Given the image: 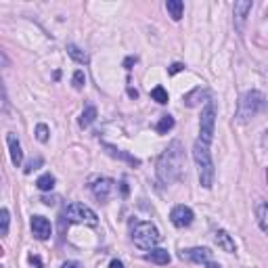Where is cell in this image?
I'll return each mask as SVG.
<instances>
[{
  "label": "cell",
  "instance_id": "cell-1",
  "mask_svg": "<svg viewBox=\"0 0 268 268\" xmlns=\"http://www.w3.org/2000/svg\"><path fill=\"white\" fill-rule=\"evenodd\" d=\"M182 174H185V149L180 140H172L157 159V180L161 185H174Z\"/></svg>",
  "mask_w": 268,
  "mask_h": 268
},
{
  "label": "cell",
  "instance_id": "cell-2",
  "mask_svg": "<svg viewBox=\"0 0 268 268\" xmlns=\"http://www.w3.org/2000/svg\"><path fill=\"white\" fill-rule=\"evenodd\" d=\"M193 159L197 164V174H199V185L203 189H211L214 187V161H211V153H210V145L197 140L193 145Z\"/></svg>",
  "mask_w": 268,
  "mask_h": 268
},
{
  "label": "cell",
  "instance_id": "cell-3",
  "mask_svg": "<svg viewBox=\"0 0 268 268\" xmlns=\"http://www.w3.org/2000/svg\"><path fill=\"white\" fill-rule=\"evenodd\" d=\"M266 107V96L260 93V90H249L241 96L239 101V107H237V122L239 124H245L249 122L251 117H256L260 111H264Z\"/></svg>",
  "mask_w": 268,
  "mask_h": 268
},
{
  "label": "cell",
  "instance_id": "cell-4",
  "mask_svg": "<svg viewBox=\"0 0 268 268\" xmlns=\"http://www.w3.org/2000/svg\"><path fill=\"white\" fill-rule=\"evenodd\" d=\"M132 241L138 249L151 251L159 241V230L151 222H136L132 224Z\"/></svg>",
  "mask_w": 268,
  "mask_h": 268
},
{
  "label": "cell",
  "instance_id": "cell-5",
  "mask_svg": "<svg viewBox=\"0 0 268 268\" xmlns=\"http://www.w3.org/2000/svg\"><path fill=\"white\" fill-rule=\"evenodd\" d=\"M63 216H65L67 222L74 224H88V227H96L98 224V216L84 203H69L65 211H63Z\"/></svg>",
  "mask_w": 268,
  "mask_h": 268
},
{
  "label": "cell",
  "instance_id": "cell-6",
  "mask_svg": "<svg viewBox=\"0 0 268 268\" xmlns=\"http://www.w3.org/2000/svg\"><path fill=\"white\" fill-rule=\"evenodd\" d=\"M214 128H216V107L214 103L208 101L206 107L201 109V119H199V140L210 145L214 140Z\"/></svg>",
  "mask_w": 268,
  "mask_h": 268
},
{
  "label": "cell",
  "instance_id": "cell-7",
  "mask_svg": "<svg viewBox=\"0 0 268 268\" xmlns=\"http://www.w3.org/2000/svg\"><path fill=\"white\" fill-rule=\"evenodd\" d=\"M180 258L182 260H189V262H195V264H203L208 268H222L220 264L211 262V251L208 248H193V249H182L180 251Z\"/></svg>",
  "mask_w": 268,
  "mask_h": 268
},
{
  "label": "cell",
  "instance_id": "cell-8",
  "mask_svg": "<svg viewBox=\"0 0 268 268\" xmlns=\"http://www.w3.org/2000/svg\"><path fill=\"white\" fill-rule=\"evenodd\" d=\"M114 189H115V182L111 178H105V176L95 178L93 182H90V191H93V195L96 197L98 201H107L109 195L114 193Z\"/></svg>",
  "mask_w": 268,
  "mask_h": 268
},
{
  "label": "cell",
  "instance_id": "cell-9",
  "mask_svg": "<svg viewBox=\"0 0 268 268\" xmlns=\"http://www.w3.org/2000/svg\"><path fill=\"white\" fill-rule=\"evenodd\" d=\"M193 210L189 206H176L172 211H170V220L176 229H185V227H191L193 224Z\"/></svg>",
  "mask_w": 268,
  "mask_h": 268
},
{
  "label": "cell",
  "instance_id": "cell-10",
  "mask_svg": "<svg viewBox=\"0 0 268 268\" xmlns=\"http://www.w3.org/2000/svg\"><path fill=\"white\" fill-rule=\"evenodd\" d=\"M32 232L36 239H40V241H46L53 232V227L44 216H32Z\"/></svg>",
  "mask_w": 268,
  "mask_h": 268
},
{
  "label": "cell",
  "instance_id": "cell-11",
  "mask_svg": "<svg viewBox=\"0 0 268 268\" xmlns=\"http://www.w3.org/2000/svg\"><path fill=\"white\" fill-rule=\"evenodd\" d=\"M6 143H9V151H11V161H13V166L19 168L21 164H23V151H21L19 138H17L13 132H9V136H6Z\"/></svg>",
  "mask_w": 268,
  "mask_h": 268
},
{
  "label": "cell",
  "instance_id": "cell-12",
  "mask_svg": "<svg viewBox=\"0 0 268 268\" xmlns=\"http://www.w3.org/2000/svg\"><path fill=\"white\" fill-rule=\"evenodd\" d=\"M251 0H241V2H235V25L239 32H243V23L248 19V13L251 11Z\"/></svg>",
  "mask_w": 268,
  "mask_h": 268
},
{
  "label": "cell",
  "instance_id": "cell-13",
  "mask_svg": "<svg viewBox=\"0 0 268 268\" xmlns=\"http://www.w3.org/2000/svg\"><path fill=\"white\" fill-rule=\"evenodd\" d=\"M103 147H105V151H107V153L111 155V157H115V159H124V161H128L130 166H140V159H138V157H134V155L126 153V151H122V149H117V147L109 145V143H103Z\"/></svg>",
  "mask_w": 268,
  "mask_h": 268
},
{
  "label": "cell",
  "instance_id": "cell-14",
  "mask_svg": "<svg viewBox=\"0 0 268 268\" xmlns=\"http://www.w3.org/2000/svg\"><path fill=\"white\" fill-rule=\"evenodd\" d=\"M203 98H206V101H210V90L197 86V88L191 90L189 95H185V105H187V107H197V105H199Z\"/></svg>",
  "mask_w": 268,
  "mask_h": 268
},
{
  "label": "cell",
  "instance_id": "cell-15",
  "mask_svg": "<svg viewBox=\"0 0 268 268\" xmlns=\"http://www.w3.org/2000/svg\"><path fill=\"white\" fill-rule=\"evenodd\" d=\"M216 243H218V248H220L222 251H227V253H232V251H237V245H235V239H232L227 230H216Z\"/></svg>",
  "mask_w": 268,
  "mask_h": 268
},
{
  "label": "cell",
  "instance_id": "cell-16",
  "mask_svg": "<svg viewBox=\"0 0 268 268\" xmlns=\"http://www.w3.org/2000/svg\"><path fill=\"white\" fill-rule=\"evenodd\" d=\"M145 260H149V262H153V264L164 266V264L170 262V253H168V249H151L149 253H145Z\"/></svg>",
  "mask_w": 268,
  "mask_h": 268
},
{
  "label": "cell",
  "instance_id": "cell-17",
  "mask_svg": "<svg viewBox=\"0 0 268 268\" xmlns=\"http://www.w3.org/2000/svg\"><path fill=\"white\" fill-rule=\"evenodd\" d=\"M166 9H168V13H170V17L174 21H180L182 13H185V2H182V0H168Z\"/></svg>",
  "mask_w": 268,
  "mask_h": 268
},
{
  "label": "cell",
  "instance_id": "cell-18",
  "mask_svg": "<svg viewBox=\"0 0 268 268\" xmlns=\"http://www.w3.org/2000/svg\"><path fill=\"white\" fill-rule=\"evenodd\" d=\"M67 55L72 57L76 63H82V65H86L88 63V53H84L80 46H76V44H67Z\"/></svg>",
  "mask_w": 268,
  "mask_h": 268
},
{
  "label": "cell",
  "instance_id": "cell-19",
  "mask_svg": "<svg viewBox=\"0 0 268 268\" xmlns=\"http://www.w3.org/2000/svg\"><path fill=\"white\" fill-rule=\"evenodd\" d=\"M95 119H96V107H95V105H88V107L84 109V114L80 115V126H82V128H88Z\"/></svg>",
  "mask_w": 268,
  "mask_h": 268
},
{
  "label": "cell",
  "instance_id": "cell-20",
  "mask_svg": "<svg viewBox=\"0 0 268 268\" xmlns=\"http://www.w3.org/2000/svg\"><path fill=\"white\" fill-rule=\"evenodd\" d=\"M36 187L40 189V191H53L55 189V176L53 174H42L36 180Z\"/></svg>",
  "mask_w": 268,
  "mask_h": 268
},
{
  "label": "cell",
  "instance_id": "cell-21",
  "mask_svg": "<svg viewBox=\"0 0 268 268\" xmlns=\"http://www.w3.org/2000/svg\"><path fill=\"white\" fill-rule=\"evenodd\" d=\"M172 128H174V117L172 115H164L157 122V126H155V130H157L159 134H168Z\"/></svg>",
  "mask_w": 268,
  "mask_h": 268
},
{
  "label": "cell",
  "instance_id": "cell-22",
  "mask_svg": "<svg viewBox=\"0 0 268 268\" xmlns=\"http://www.w3.org/2000/svg\"><path fill=\"white\" fill-rule=\"evenodd\" d=\"M9 224H11L9 210H0V237H6V235H9Z\"/></svg>",
  "mask_w": 268,
  "mask_h": 268
},
{
  "label": "cell",
  "instance_id": "cell-23",
  "mask_svg": "<svg viewBox=\"0 0 268 268\" xmlns=\"http://www.w3.org/2000/svg\"><path fill=\"white\" fill-rule=\"evenodd\" d=\"M266 216H268V206H266L264 201L258 203V224H260V230H262V232H266V229H268Z\"/></svg>",
  "mask_w": 268,
  "mask_h": 268
},
{
  "label": "cell",
  "instance_id": "cell-24",
  "mask_svg": "<svg viewBox=\"0 0 268 268\" xmlns=\"http://www.w3.org/2000/svg\"><path fill=\"white\" fill-rule=\"evenodd\" d=\"M151 98H153V101H157L159 105H166V103H168L166 88H164V86H155V88L151 90Z\"/></svg>",
  "mask_w": 268,
  "mask_h": 268
},
{
  "label": "cell",
  "instance_id": "cell-25",
  "mask_svg": "<svg viewBox=\"0 0 268 268\" xmlns=\"http://www.w3.org/2000/svg\"><path fill=\"white\" fill-rule=\"evenodd\" d=\"M0 111H2V114H9V96H6L2 77H0Z\"/></svg>",
  "mask_w": 268,
  "mask_h": 268
},
{
  "label": "cell",
  "instance_id": "cell-26",
  "mask_svg": "<svg viewBox=\"0 0 268 268\" xmlns=\"http://www.w3.org/2000/svg\"><path fill=\"white\" fill-rule=\"evenodd\" d=\"M74 88L76 90H82L84 88V84H86V76H84V72H82V69H77V72L74 74Z\"/></svg>",
  "mask_w": 268,
  "mask_h": 268
},
{
  "label": "cell",
  "instance_id": "cell-27",
  "mask_svg": "<svg viewBox=\"0 0 268 268\" xmlns=\"http://www.w3.org/2000/svg\"><path fill=\"white\" fill-rule=\"evenodd\" d=\"M36 138L40 140V143H46V140H48V126L46 124H38L36 126Z\"/></svg>",
  "mask_w": 268,
  "mask_h": 268
},
{
  "label": "cell",
  "instance_id": "cell-28",
  "mask_svg": "<svg viewBox=\"0 0 268 268\" xmlns=\"http://www.w3.org/2000/svg\"><path fill=\"white\" fill-rule=\"evenodd\" d=\"M38 166H42V157H36V159H32V161H30V164H27V166H25V174H30L32 170H36V168H38Z\"/></svg>",
  "mask_w": 268,
  "mask_h": 268
},
{
  "label": "cell",
  "instance_id": "cell-29",
  "mask_svg": "<svg viewBox=\"0 0 268 268\" xmlns=\"http://www.w3.org/2000/svg\"><path fill=\"white\" fill-rule=\"evenodd\" d=\"M182 69H185V65H182V63H174V65L168 69V74L170 76H174V74H178V72H182Z\"/></svg>",
  "mask_w": 268,
  "mask_h": 268
},
{
  "label": "cell",
  "instance_id": "cell-30",
  "mask_svg": "<svg viewBox=\"0 0 268 268\" xmlns=\"http://www.w3.org/2000/svg\"><path fill=\"white\" fill-rule=\"evenodd\" d=\"M42 203H44V206H55V203H57V197H51V195H46V197H42V199H40Z\"/></svg>",
  "mask_w": 268,
  "mask_h": 268
},
{
  "label": "cell",
  "instance_id": "cell-31",
  "mask_svg": "<svg viewBox=\"0 0 268 268\" xmlns=\"http://www.w3.org/2000/svg\"><path fill=\"white\" fill-rule=\"evenodd\" d=\"M61 268H82L80 262H65V264H61Z\"/></svg>",
  "mask_w": 268,
  "mask_h": 268
},
{
  "label": "cell",
  "instance_id": "cell-32",
  "mask_svg": "<svg viewBox=\"0 0 268 268\" xmlns=\"http://www.w3.org/2000/svg\"><path fill=\"white\" fill-rule=\"evenodd\" d=\"M30 262H32V264H36V268H44V266H42V262H40V258H38V256H30Z\"/></svg>",
  "mask_w": 268,
  "mask_h": 268
},
{
  "label": "cell",
  "instance_id": "cell-33",
  "mask_svg": "<svg viewBox=\"0 0 268 268\" xmlns=\"http://www.w3.org/2000/svg\"><path fill=\"white\" fill-rule=\"evenodd\" d=\"M109 268H124V264L119 262V260H111V262H109Z\"/></svg>",
  "mask_w": 268,
  "mask_h": 268
},
{
  "label": "cell",
  "instance_id": "cell-34",
  "mask_svg": "<svg viewBox=\"0 0 268 268\" xmlns=\"http://www.w3.org/2000/svg\"><path fill=\"white\" fill-rule=\"evenodd\" d=\"M132 63H136V57H128V59H126V61H124V65H126V69H130V65H132Z\"/></svg>",
  "mask_w": 268,
  "mask_h": 268
},
{
  "label": "cell",
  "instance_id": "cell-35",
  "mask_svg": "<svg viewBox=\"0 0 268 268\" xmlns=\"http://www.w3.org/2000/svg\"><path fill=\"white\" fill-rule=\"evenodd\" d=\"M119 189H122V195H124V197L128 195V185H126V180H124V182H119Z\"/></svg>",
  "mask_w": 268,
  "mask_h": 268
},
{
  "label": "cell",
  "instance_id": "cell-36",
  "mask_svg": "<svg viewBox=\"0 0 268 268\" xmlns=\"http://www.w3.org/2000/svg\"><path fill=\"white\" fill-rule=\"evenodd\" d=\"M128 95H130L132 98H136V96H138V93H136V90H134V88H128Z\"/></svg>",
  "mask_w": 268,
  "mask_h": 268
},
{
  "label": "cell",
  "instance_id": "cell-37",
  "mask_svg": "<svg viewBox=\"0 0 268 268\" xmlns=\"http://www.w3.org/2000/svg\"><path fill=\"white\" fill-rule=\"evenodd\" d=\"M0 61H2V63H9V61H6V57L2 55V51H0Z\"/></svg>",
  "mask_w": 268,
  "mask_h": 268
}]
</instances>
